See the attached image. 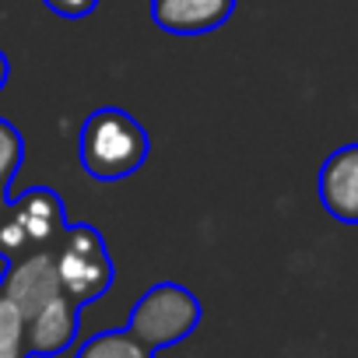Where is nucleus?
<instances>
[{"instance_id": "nucleus-6", "label": "nucleus", "mask_w": 358, "mask_h": 358, "mask_svg": "<svg viewBox=\"0 0 358 358\" xmlns=\"http://www.w3.org/2000/svg\"><path fill=\"white\" fill-rule=\"evenodd\" d=\"M316 190L330 218L341 225H358V144H344L327 155Z\"/></svg>"}, {"instance_id": "nucleus-11", "label": "nucleus", "mask_w": 358, "mask_h": 358, "mask_svg": "<svg viewBox=\"0 0 358 358\" xmlns=\"http://www.w3.org/2000/svg\"><path fill=\"white\" fill-rule=\"evenodd\" d=\"M25 162V141H22V130L0 116V197H8L15 176Z\"/></svg>"}, {"instance_id": "nucleus-13", "label": "nucleus", "mask_w": 358, "mask_h": 358, "mask_svg": "<svg viewBox=\"0 0 358 358\" xmlns=\"http://www.w3.org/2000/svg\"><path fill=\"white\" fill-rule=\"evenodd\" d=\"M8 78H11V64H8V53L0 50V92H4V85H8Z\"/></svg>"}, {"instance_id": "nucleus-2", "label": "nucleus", "mask_w": 358, "mask_h": 358, "mask_svg": "<svg viewBox=\"0 0 358 358\" xmlns=\"http://www.w3.org/2000/svg\"><path fill=\"white\" fill-rule=\"evenodd\" d=\"M67 208L53 187H29L18 197H8L0 211V257L18 260L39 250H57L67 232Z\"/></svg>"}, {"instance_id": "nucleus-7", "label": "nucleus", "mask_w": 358, "mask_h": 358, "mask_svg": "<svg viewBox=\"0 0 358 358\" xmlns=\"http://www.w3.org/2000/svg\"><path fill=\"white\" fill-rule=\"evenodd\" d=\"M78 327H81V306L67 292L50 299L39 313H32L25 320L32 358H57V355H64L78 341Z\"/></svg>"}, {"instance_id": "nucleus-4", "label": "nucleus", "mask_w": 358, "mask_h": 358, "mask_svg": "<svg viewBox=\"0 0 358 358\" xmlns=\"http://www.w3.org/2000/svg\"><path fill=\"white\" fill-rule=\"evenodd\" d=\"M53 257H57L60 285L78 306H88V302L102 299L116 281V264L109 257L106 239L99 236V229H92L85 222L67 225V232L60 236Z\"/></svg>"}, {"instance_id": "nucleus-10", "label": "nucleus", "mask_w": 358, "mask_h": 358, "mask_svg": "<svg viewBox=\"0 0 358 358\" xmlns=\"http://www.w3.org/2000/svg\"><path fill=\"white\" fill-rule=\"evenodd\" d=\"M0 358H32L25 316L8 295H0Z\"/></svg>"}, {"instance_id": "nucleus-1", "label": "nucleus", "mask_w": 358, "mask_h": 358, "mask_svg": "<svg viewBox=\"0 0 358 358\" xmlns=\"http://www.w3.org/2000/svg\"><path fill=\"white\" fill-rule=\"evenodd\" d=\"M148 151H151L148 130L116 106L95 109L78 137L81 169L99 183H116V179L134 176L148 162Z\"/></svg>"}, {"instance_id": "nucleus-5", "label": "nucleus", "mask_w": 358, "mask_h": 358, "mask_svg": "<svg viewBox=\"0 0 358 358\" xmlns=\"http://www.w3.org/2000/svg\"><path fill=\"white\" fill-rule=\"evenodd\" d=\"M0 295H8L22 309L25 320L32 313H39L50 299L64 295L53 250H39V253L8 260V271H4V278H0Z\"/></svg>"}, {"instance_id": "nucleus-8", "label": "nucleus", "mask_w": 358, "mask_h": 358, "mask_svg": "<svg viewBox=\"0 0 358 358\" xmlns=\"http://www.w3.org/2000/svg\"><path fill=\"white\" fill-rule=\"evenodd\" d=\"M236 11V0H151V22L172 36H208Z\"/></svg>"}, {"instance_id": "nucleus-14", "label": "nucleus", "mask_w": 358, "mask_h": 358, "mask_svg": "<svg viewBox=\"0 0 358 358\" xmlns=\"http://www.w3.org/2000/svg\"><path fill=\"white\" fill-rule=\"evenodd\" d=\"M4 204H8V197H0V211H4Z\"/></svg>"}, {"instance_id": "nucleus-9", "label": "nucleus", "mask_w": 358, "mask_h": 358, "mask_svg": "<svg viewBox=\"0 0 358 358\" xmlns=\"http://www.w3.org/2000/svg\"><path fill=\"white\" fill-rule=\"evenodd\" d=\"M74 358H155V351L123 327V330H99V334H92L78 348Z\"/></svg>"}, {"instance_id": "nucleus-12", "label": "nucleus", "mask_w": 358, "mask_h": 358, "mask_svg": "<svg viewBox=\"0 0 358 358\" xmlns=\"http://www.w3.org/2000/svg\"><path fill=\"white\" fill-rule=\"evenodd\" d=\"M43 4L60 18H88L99 8V0H43Z\"/></svg>"}, {"instance_id": "nucleus-3", "label": "nucleus", "mask_w": 358, "mask_h": 358, "mask_svg": "<svg viewBox=\"0 0 358 358\" xmlns=\"http://www.w3.org/2000/svg\"><path fill=\"white\" fill-rule=\"evenodd\" d=\"M201 320H204V306L187 285L158 281L134 302L127 330L137 341H144L151 351H162L187 341L201 327Z\"/></svg>"}]
</instances>
